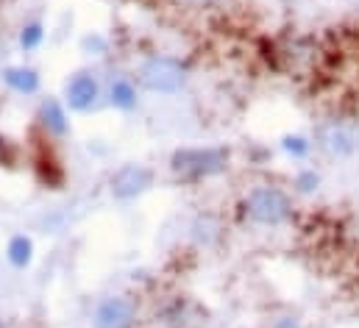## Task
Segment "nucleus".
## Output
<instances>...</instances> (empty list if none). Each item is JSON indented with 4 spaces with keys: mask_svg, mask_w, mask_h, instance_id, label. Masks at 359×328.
<instances>
[{
    "mask_svg": "<svg viewBox=\"0 0 359 328\" xmlns=\"http://www.w3.org/2000/svg\"><path fill=\"white\" fill-rule=\"evenodd\" d=\"M292 198L281 189V186H254L245 200H243V214L254 223V226H262V228H278L284 223H290L292 217Z\"/></svg>",
    "mask_w": 359,
    "mask_h": 328,
    "instance_id": "nucleus-1",
    "label": "nucleus"
},
{
    "mask_svg": "<svg viewBox=\"0 0 359 328\" xmlns=\"http://www.w3.org/2000/svg\"><path fill=\"white\" fill-rule=\"evenodd\" d=\"M231 153L226 148H179L170 156V170L181 181H203L229 170Z\"/></svg>",
    "mask_w": 359,
    "mask_h": 328,
    "instance_id": "nucleus-2",
    "label": "nucleus"
},
{
    "mask_svg": "<svg viewBox=\"0 0 359 328\" xmlns=\"http://www.w3.org/2000/svg\"><path fill=\"white\" fill-rule=\"evenodd\" d=\"M140 83L154 95H176L187 83V67L179 59L154 56L140 67Z\"/></svg>",
    "mask_w": 359,
    "mask_h": 328,
    "instance_id": "nucleus-3",
    "label": "nucleus"
},
{
    "mask_svg": "<svg viewBox=\"0 0 359 328\" xmlns=\"http://www.w3.org/2000/svg\"><path fill=\"white\" fill-rule=\"evenodd\" d=\"M315 145L332 159H348L359 151V134L346 120H326L315 131Z\"/></svg>",
    "mask_w": 359,
    "mask_h": 328,
    "instance_id": "nucleus-4",
    "label": "nucleus"
},
{
    "mask_svg": "<svg viewBox=\"0 0 359 328\" xmlns=\"http://www.w3.org/2000/svg\"><path fill=\"white\" fill-rule=\"evenodd\" d=\"M151 186H154V170L145 164H123L109 178V189L117 200H134V198L145 195Z\"/></svg>",
    "mask_w": 359,
    "mask_h": 328,
    "instance_id": "nucleus-5",
    "label": "nucleus"
},
{
    "mask_svg": "<svg viewBox=\"0 0 359 328\" xmlns=\"http://www.w3.org/2000/svg\"><path fill=\"white\" fill-rule=\"evenodd\" d=\"M95 328H134L137 326V306L126 295L103 298L92 312Z\"/></svg>",
    "mask_w": 359,
    "mask_h": 328,
    "instance_id": "nucleus-6",
    "label": "nucleus"
},
{
    "mask_svg": "<svg viewBox=\"0 0 359 328\" xmlns=\"http://www.w3.org/2000/svg\"><path fill=\"white\" fill-rule=\"evenodd\" d=\"M97 97H100V83L87 70L76 73L70 81L65 83V106L70 111H90L97 103Z\"/></svg>",
    "mask_w": 359,
    "mask_h": 328,
    "instance_id": "nucleus-7",
    "label": "nucleus"
},
{
    "mask_svg": "<svg viewBox=\"0 0 359 328\" xmlns=\"http://www.w3.org/2000/svg\"><path fill=\"white\" fill-rule=\"evenodd\" d=\"M39 123L45 128V134L62 139L70 134V117H67V106L56 97H45L42 109H39Z\"/></svg>",
    "mask_w": 359,
    "mask_h": 328,
    "instance_id": "nucleus-8",
    "label": "nucleus"
},
{
    "mask_svg": "<svg viewBox=\"0 0 359 328\" xmlns=\"http://www.w3.org/2000/svg\"><path fill=\"white\" fill-rule=\"evenodd\" d=\"M3 83L8 89L20 92V95H34V92H39L42 78L34 67H6L3 70Z\"/></svg>",
    "mask_w": 359,
    "mask_h": 328,
    "instance_id": "nucleus-9",
    "label": "nucleus"
},
{
    "mask_svg": "<svg viewBox=\"0 0 359 328\" xmlns=\"http://www.w3.org/2000/svg\"><path fill=\"white\" fill-rule=\"evenodd\" d=\"M140 103L137 97V86L128 81V78H114L109 83V106L117 109V111H134Z\"/></svg>",
    "mask_w": 359,
    "mask_h": 328,
    "instance_id": "nucleus-10",
    "label": "nucleus"
},
{
    "mask_svg": "<svg viewBox=\"0 0 359 328\" xmlns=\"http://www.w3.org/2000/svg\"><path fill=\"white\" fill-rule=\"evenodd\" d=\"M6 259L11 261V267L25 270V267L34 261V240H31V237H25V234L11 237V240H8V245H6Z\"/></svg>",
    "mask_w": 359,
    "mask_h": 328,
    "instance_id": "nucleus-11",
    "label": "nucleus"
},
{
    "mask_svg": "<svg viewBox=\"0 0 359 328\" xmlns=\"http://www.w3.org/2000/svg\"><path fill=\"white\" fill-rule=\"evenodd\" d=\"M45 42V25L42 22H25L22 31H20V48L28 53V50H36L39 45Z\"/></svg>",
    "mask_w": 359,
    "mask_h": 328,
    "instance_id": "nucleus-12",
    "label": "nucleus"
},
{
    "mask_svg": "<svg viewBox=\"0 0 359 328\" xmlns=\"http://www.w3.org/2000/svg\"><path fill=\"white\" fill-rule=\"evenodd\" d=\"M217 234H220V226H217L215 217H198V220L192 223V237H195L201 245H212V242L217 240Z\"/></svg>",
    "mask_w": 359,
    "mask_h": 328,
    "instance_id": "nucleus-13",
    "label": "nucleus"
},
{
    "mask_svg": "<svg viewBox=\"0 0 359 328\" xmlns=\"http://www.w3.org/2000/svg\"><path fill=\"white\" fill-rule=\"evenodd\" d=\"M281 151H284L290 159H306L309 151H312V142H309L306 137H301V134H287V137L281 139Z\"/></svg>",
    "mask_w": 359,
    "mask_h": 328,
    "instance_id": "nucleus-14",
    "label": "nucleus"
},
{
    "mask_svg": "<svg viewBox=\"0 0 359 328\" xmlns=\"http://www.w3.org/2000/svg\"><path fill=\"white\" fill-rule=\"evenodd\" d=\"M318 186H320V175H318L315 170H301V172L295 175V189H298V192L309 195V192H318Z\"/></svg>",
    "mask_w": 359,
    "mask_h": 328,
    "instance_id": "nucleus-15",
    "label": "nucleus"
},
{
    "mask_svg": "<svg viewBox=\"0 0 359 328\" xmlns=\"http://www.w3.org/2000/svg\"><path fill=\"white\" fill-rule=\"evenodd\" d=\"M81 48H84V53H90V56H103L106 48H109V42H106L100 34H87L84 42H81Z\"/></svg>",
    "mask_w": 359,
    "mask_h": 328,
    "instance_id": "nucleus-16",
    "label": "nucleus"
},
{
    "mask_svg": "<svg viewBox=\"0 0 359 328\" xmlns=\"http://www.w3.org/2000/svg\"><path fill=\"white\" fill-rule=\"evenodd\" d=\"M273 328H304V326H301L298 317H278V320L273 323Z\"/></svg>",
    "mask_w": 359,
    "mask_h": 328,
    "instance_id": "nucleus-17",
    "label": "nucleus"
},
{
    "mask_svg": "<svg viewBox=\"0 0 359 328\" xmlns=\"http://www.w3.org/2000/svg\"><path fill=\"white\" fill-rule=\"evenodd\" d=\"M357 3H359V0H357Z\"/></svg>",
    "mask_w": 359,
    "mask_h": 328,
    "instance_id": "nucleus-18",
    "label": "nucleus"
}]
</instances>
